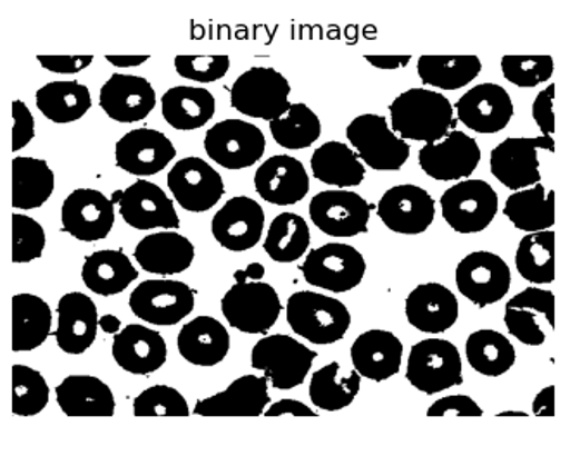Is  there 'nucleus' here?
<instances>
[{
	"label": "nucleus",
	"mask_w": 570,
	"mask_h": 456,
	"mask_svg": "<svg viewBox=\"0 0 570 456\" xmlns=\"http://www.w3.org/2000/svg\"><path fill=\"white\" fill-rule=\"evenodd\" d=\"M391 123L403 140L434 143L455 127V109L443 93L410 89L391 102Z\"/></svg>",
	"instance_id": "obj_1"
},
{
	"label": "nucleus",
	"mask_w": 570,
	"mask_h": 456,
	"mask_svg": "<svg viewBox=\"0 0 570 456\" xmlns=\"http://www.w3.org/2000/svg\"><path fill=\"white\" fill-rule=\"evenodd\" d=\"M285 315L291 329L313 345H334L351 327V314L344 303L331 296L299 290L287 299Z\"/></svg>",
	"instance_id": "obj_2"
},
{
	"label": "nucleus",
	"mask_w": 570,
	"mask_h": 456,
	"mask_svg": "<svg viewBox=\"0 0 570 456\" xmlns=\"http://www.w3.org/2000/svg\"><path fill=\"white\" fill-rule=\"evenodd\" d=\"M556 152L551 137H509L491 152V174L507 189H529L543 180L544 162Z\"/></svg>",
	"instance_id": "obj_3"
},
{
	"label": "nucleus",
	"mask_w": 570,
	"mask_h": 456,
	"mask_svg": "<svg viewBox=\"0 0 570 456\" xmlns=\"http://www.w3.org/2000/svg\"><path fill=\"white\" fill-rule=\"evenodd\" d=\"M316 353L299 340L284 334L266 336L250 351V367L262 370L278 390L301 386L308 377Z\"/></svg>",
	"instance_id": "obj_4"
},
{
	"label": "nucleus",
	"mask_w": 570,
	"mask_h": 456,
	"mask_svg": "<svg viewBox=\"0 0 570 456\" xmlns=\"http://www.w3.org/2000/svg\"><path fill=\"white\" fill-rule=\"evenodd\" d=\"M289 80L274 68H250L234 81L230 102L244 117L271 123L289 109Z\"/></svg>",
	"instance_id": "obj_5"
},
{
	"label": "nucleus",
	"mask_w": 570,
	"mask_h": 456,
	"mask_svg": "<svg viewBox=\"0 0 570 456\" xmlns=\"http://www.w3.org/2000/svg\"><path fill=\"white\" fill-rule=\"evenodd\" d=\"M406 379L424 395H438L463 383L462 356L446 339H424L413 346Z\"/></svg>",
	"instance_id": "obj_6"
},
{
	"label": "nucleus",
	"mask_w": 570,
	"mask_h": 456,
	"mask_svg": "<svg viewBox=\"0 0 570 456\" xmlns=\"http://www.w3.org/2000/svg\"><path fill=\"white\" fill-rule=\"evenodd\" d=\"M309 286L331 293H347L362 284L366 264L350 244L331 242L313 249L299 267Z\"/></svg>",
	"instance_id": "obj_7"
},
{
	"label": "nucleus",
	"mask_w": 570,
	"mask_h": 456,
	"mask_svg": "<svg viewBox=\"0 0 570 456\" xmlns=\"http://www.w3.org/2000/svg\"><path fill=\"white\" fill-rule=\"evenodd\" d=\"M347 139L366 167L377 171H397L410 158L406 140L396 137L381 115H362L347 125Z\"/></svg>",
	"instance_id": "obj_8"
},
{
	"label": "nucleus",
	"mask_w": 570,
	"mask_h": 456,
	"mask_svg": "<svg viewBox=\"0 0 570 456\" xmlns=\"http://www.w3.org/2000/svg\"><path fill=\"white\" fill-rule=\"evenodd\" d=\"M277 290L265 282L232 286L222 298V314L234 329L244 334H266L281 317Z\"/></svg>",
	"instance_id": "obj_9"
},
{
	"label": "nucleus",
	"mask_w": 570,
	"mask_h": 456,
	"mask_svg": "<svg viewBox=\"0 0 570 456\" xmlns=\"http://www.w3.org/2000/svg\"><path fill=\"white\" fill-rule=\"evenodd\" d=\"M444 221L459 234H479L493 224L498 194L484 180H463L441 196Z\"/></svg>",
	"instance_id": "obj_10"
},
{
	"label": "nucleus",
	"mask_w": 570,
	"mask_h": 456,
	"mask_svg": "<svg viewBox=\"0 0 570 456\" xmlns=\"http://www.w3.org/2000/svg\"><path fill=\"white\" fill-rule=\"evenodd\" d=\"M265 148L262 130L249 121L236 118L216 123L205 137L206 155L227 170L253 167L265 155Z\"/></svg>",
	"instance_id": "obj_11"
},
{
	"label": "nucleus",
	"mask_w": 570,
	"mask_h": 456,
	"mask_svg": "<svg viewBox=\"0 0 570 456\" xmlns=\"http://www.w3.org/2000/svg\"><path fill=\"white\" fill-rule=\"evenodd\" d=\"M455 280L463 298L484 308L509 295L512 271L501 256L490 251H474L460 261Z\"/></svg>",
	"instance_id": "obj_12"
},
{
	"label": "nucleus",
	"mask_w": 570,
	"mask_h": 456,
	"mask_svg": "<svg viewBox=\"0 0 570 456\" xmlns=\"http://www.w3.org/2000/svg\"><path fill=\"white\" fill-rule=\"evenodd\" d=\"M196 305L193 287L178 280H146L130 295V309L147 324L170 327L189 317Z\"/></svg>",
	"instance_id": "obj_13"
},
{
	"label": "nucleus",
	"mask_w": 570,
	"mask_h": 456,
	"mask_svg": "<svg viewBox=\"0 0 570 456\" xmlns=\"http://www.w3.org/2000/svg\"><path fill=\"white\" fill-rule=\"evenodd\" d=\"M509 333L525 346H543L556 329V295L541 287H528L505 306Z\"/></svg>",
	"instance_id": "obj_14"
},
{
	"label": "nucleus",
	"mask_w": 570,
	"mask_h": 456,
	"mask_svg": "<svg viewBox=\"0 0 570 456\" xmlns=\"http://www.w3.org/2000/svg\"><path fill=\"white\" fill-rule=\"evenodd\" d=\"M309 217L327 236L355 237L368 230L371 206L351 190H324L309 202Z\"/></svg>",
	"instance_id": "obj_15"
},
{
	"label": "nucleus",
	"mask_w": 570,
	"mask_h": 456,
	"mask_svg": "<svg viewBox=\"0 0 570 456\" xmlns=\"http://www.w3.org/2000/svg\"><path fill=\"white\" fill-rule=\"evenodd\" d=\"M111 202L120 206L124 220L137 230H177L180 227V218L174 201L166 196L161 187L149 180H137L127 190H116Z\"/></svg>",
	"instance_id": "obj_16"
},
{
	"label": "nucleus",
	"mask_w": 570,
	"mask_h": 456,
	"mask_svg": "<svg viewBox=\"0 0 570 456\" xmlns=\"http://www.w3.org/2000/svg\"><path fill=\"white\" fill-rule=\"evenodd\" d=\"M168 189L178 205L193 214L209 211L225 194L222 175L205 159L184 158L168 174Z\"/></svg>",
	"instance_id": "obj_17"
},
{
	"label": "nucleus",
	"mask_w": 570,
	"mask_h": 456,
	"mask_svg": "<svg viewBox=\"0 0 570 456\" xmlns=\"http://www.w3.org/2000/svg\"><path fill=\"white\" fill-rule=\"evenodd\" d=\"M419 162L424 174L434 180H462L471 177L479 167L481 148L471 136L453 130L438 142L425 143L419 152Z\"/></svg>",
	"instance_id": "obj_18"
},
{
	"label": "nucleus",
	"mask_w": 570,
	"mask_h": 456,
	"mask_svg": "<svg viewBox=\"0 0 570 456\" xmlns=\"http://www.w3.org/2000/svg\"><path fill=\"white\" fill-rule=\"evenodd\" d=\"M377 215L385 227L403 236L424 234L435 218V201L419 186H396L382 196Z\"/></svg>",
	"instance_id": "obj_19"
},
{
	"label": "nucleus",
	"mask_w": 570,
	"mask_h": 456,
	"mask_svg": "<svg viewBox=\"0 0 570 456\" xmlns=\"http://www.w3.org/2000/svg\"><path fill=\"white\" fill-rule=\"evenodd\" d=\"M65 232L83 242L106 239L115 225V205L96 189H77L61 209Z\"/></svg>",
	"instance_id": "obj_20"
},
{
	"label": "nucleus",
	"mask_w": 570,
	"mask_h": 456,
	"mask_svg": "<svg viewBox=\"0 0 570 456\" xmlns=\"http://www.w3.org/2000/svg\"><path fill=\"white\" fill-rule=\"evenodd\" d=\"M265 228V211L255 199L237 196L213 217L212 232L222 248L243 252L255 248Z\"/></svg>",
	"instance_id": "obj_21"
},
{
	"label": "nucleus",
	"mask_w": 570,
	"mask_h": 456,
	"mask_svg": "<svg viewBox=\"0 0 570 456\" xmlns=\"http://www.w3.org/2000/svg\"><path fill=\"white\" fill-rule=\"evenodd\" d=\"M455 109L466 128L485 136L505 130L513 118L512 97L498 83H481L466 90Z\"/></svg>",
	"instance_id": "obj_22"
},
{
	"label": "nucleus",
	"mask_w": 570,
	"mask_h": 456,
	"mask_svg": "<svg viewBox=\"0 0 570 456\" xmlns=\"http://www.w3.org/2000/svg\"><path fill=\"white\" fill-rule=\"evenodd\" d=\"M177 156V149L165 133L137 128L116 143V165L137 177H150L165 170Z\"/></svg>",
	"instance_id": "obj_23"
},
{
	"label": "nucleus",
	"mask_w": 570,
	"mask_h": 456,
	"mask_svg": "<svg viewBox=\"0 0 570 456\" xmlns=\"http://www.w3.org/2000/svg\"><path fill=\"white\" fill-rule=\"evenodd\" d=\"M268 405V379L244 376L222 393L199 399L194 406V414L203 417H258L265 414Z\"/></svg>",
	"instance_id": "obj_24"
},
{
	"label": "nucleus",
	"mask_w": 570,
	"mask_h": 456,
	"mask_svg": "<svg viewBox=\"0 0 570 456\" xmlns=\"http://www.w3.org/2000/svg\"><path fill=\"white\" fill-rule=\"evenodd\" d=\"M99 105L111 120L136 123L155 109L156 92L146 78L115 73L100 89Z\"/></svg>",
	"instance_id": "obj_25"
},
{
	"label": "nucleus",
	"mask_w": 570,
	"mask_h": 456,
	"mask_svg": "<svg viewBox=\"0 0 570 456\" xmlns=\"http://www.w3.org/2000/svg\"><path fill=\"white\" fill-rule=\"evenodd\" d=\"M405 314L409 324L421 333H446L459 320V299L443 284H421L406 298Z\"/></svg>",
	"instance_id": "obj_26"
},
{
	"label": "nucleus",
	"mask_w": 570,
	"mask_h": 456,
	"mask_svg": "<svg viewBox=\"0 0 570 456\" xmlns=\"http://www.w3.org/2000/svg\"><path fill=\"white\" fill-rule=\"evenodd\" d=\"M255 189L271 205H296L308 194L309 177L299 159L272 156L256 170Z\"/></svg>",
	"instance_id": "obj_27"
},
{
	"label": "nucleus",
	"mask_w": 570,
	"mask_h": 456,
	"mask_svg": "<svg viewBox=\"0 0 570 456\" xmlns=\"http://www.w3.org/2000/svg\"><path fill=\"white\" fill-rule=\"evenodd\" d=\"M168 348L161 334L144 325H127L115 334L112 358L134 376H149L165 365Z\"/></svg>",
	"instance_id": "obj_28"
},
{
	"label": "nucleus",
	"mask_w": 570,
	"mask_h": 456,
	"mask_svg": "<svg viewBox=\"0 0 570 456\" xmlns=\"http://www.w3.org/2000/svg\"><path fill=\"white\" fill-rule=\"evenodd\" d=\"M350 353L360 377L374 383L396 376L403 360V345L390 330H366L353 343Z\"/></svg>",
	"instance_id": "obj_29"
},
{
	"label": "nucleus",
	"mask_w": 570,
	"mask_h": 456,
	"mask_svg": "<svg viewBox=\"0 0 570 456\" xmlns=\"http://www.w3.org/2000/svg\"><path fill=\"white\" fill-rule=\"evenodd\" d=\"M99 315L96 303L83 293H70L62 296L58 305V340L59 348L68 355L86 353L97 337Z\"/></svg>",
	"instance_id": "obj_30"
},
{
	"label": "nucleus",
	"mask_w": 570,
	"mask_h": 456,
	"mask_svg": "<svg viewBox=\"0 0 570 456\" xmlns=\"http://www.w3.org/2000/svg\"><path fill=\"white\" fill-rule=\"evenodd\" d=\"M184 360L197 367H215L230 351V334L213 317H197L181 327L177 339Z\"/></svg>",
	"instance_id": "obj_31"
},
{
	"label": "nucleus",
	"mask_w": 570,
	"mask_h": 456,
	"mask_svg": "<svg viewBox=\"0 0 570 456\" xmlns=\"http://www.w3.org/2000/svg\"><path fill=\"white\" fill-rule=\"evenodd\" d=\"M134 256L140 268L149 274L177 275L189 270L196 249L187 237L166 230L144 237Z\"/></svg>",
	"instance_id": "obj_32"
},
{
	"label": "nucleus",
	"mask_w": 570,
	"mask_h": 456,
	"mask_svg": "<svg viewBox=\"0 0 570 456\" xmlns=\"http://www.w3.org/2000/svg\"><path fill=\"white\" fill-rule=\"evenodd\" d=\"M56 398L68 417H112L116 410L111 387L92 376L66 377Z\"/></svg>",
	"instance_id": "obj_33"
},
{
	"label": "nucleus",
	"mask_w": 570,
	"mask_h": 456,
	"mask_svg": "<svg viewBox=\"0 0 570 456\" xmlns=\"http://www.w3.org/2000/svg\"><path fill=\"white\" fill-rule=\"evenodd\" d=\"M510 224L525 234L544 232L556 225V190L543 184L510 194L503 206Z\"/></svg>",
	"instance_id": "obj_34"
},
{
	"label": "nucleus",
	"mask_w": 570,
	"mask_h": 456,
	"mask_svg": "<svg viewBox=\"0 0 570 456\" xmlns=\"http://www.w3.org/2000/svg\"><path fill=\"white\" fill-rule=\"evenodd\" d=\"M139 277V271L124 251L105 249L87 256L81 279L99 296L120 295Z\"/></svg>",
	"instance_id": "obj_35"
},
{
	"label": "nucleus",
	"mask_w": 570,
	"mask_h": 456,
	"mask_svg": "<svg viewBox=\"0 0 570 456\" xmlns=\"http://www.w3.org/2000/svg\"><path fill=\"white\" fill-rule=\"evenodd\" d=\"M163 117L175 130H197L215 117L216 101L203 87H174L161 99Z\"/></svg>",
	"instance_id": "obj_36"
},
{
	"label": "nucleus",
	"mask_w": 570,
	"mask_h": 456,
	"mask_svg": "<svg viewBox=\"0 0 570 456\" xmlns=\"http://www.w3.org/2000/svg\"><path fill=\"white\" fill-rule=\"evenodd\" d=\"M313 177L337 189L360 186L365 167L353 149L343 142H325L312 156Z\"/></svg>",
	"instance_id": "obj_37"
},
{
	"label": "nucleus",
	"mask_w": 570,
	"mask_h": 456,
	"mask_svg": "<svg viewBox=\"0 0 570 456\" xmlns=\"http://www.w3.org/2000/svg\"><path fill=\"white\" fill-rule=\"evenodd\" d=\"M466 361L484 377L505 376L517 361L515 346L509 337L493 329H481L466 337Z\"/></svg>",
	"instance_id": "obj_38"
},
{
	"label": "nucleus",
	"mask_w": 570,
	"mask_h": 456,
	"mask_svg": "<svg viewBox=\"0 0 570 456\" xmlns=\"http://www.w3.org/2000/svg\"><path fill=\"white\" fill-rule=\"evenodd\" d=\"M52 325L49 305L39 296L12 298V351H31L46 343Z\"/></svg>",
	"instance_id": "obj_39"
},
{
	"label": "nucleus",
	"mask_w": 570,
	"mask_h": 456,
	"mask_svg": "<svg viewBox=\"0 0 570 456\" xmlns=\"http://www.w3.org/2000/svg\"><path fill=\"white\" fill-rule=\"evenodd\" d=\"M362 386L358 371L344 374L337 361L318 368L309 383V399L316 408L325 412H340L355 402Z\"/></svg>",
	"instance_id": "obj_40"
},
{
	"label": "nucleus",
	"mask_w": 570,
	"mask_h": 456,
	"mask_svg": "<svg viewBox=\"0 0 570 456\" xmlns=\"http://www.w3.org/2000/svg\"><path fill=\"white\" fill-rule=\"evenodd\" d=\"M55 190V171L43 159H12V208L37 209Z\"/></svg>",
	"instance_id": "obj_41"
},
{
	"label": "nucleus",
	"mask_w": 570,
	"mask_h": 456,
	"mask_svg": "<svg viewBox=\"0 0 570 456\" xmlns=\"http://www.w3.org/2000/svg\"><path fill=\"white\" fill-rule=\"evenodd\" d=\"M90 106V90L78 81H50L37 92V108L55 123L80 120L86 117Z\"/></svg>",
	"instance_id": "obj_42"
},
{
	"label": "nucleus",
	"mask_w": 570,
	"mask_h": 456,
	"mask_svg": "<svg viewBox=\"0 0 570 456\" xmlns=\"http://www.w3.org/2000/svg\"><path fill=\"white\" fill-rule=\"evenodd\" d=\"M478 56H422L416 62L419 77L425 86L441 90H459L481 75Z\"/></svg>",
	"instance_id": "obj_43"
},
{
	"label": "nucleus",
	"mask_w": 570,
	"mask_h": 456,
	"mask_svg": "<svg viewBox=\"0 0 570 456\" xmlns=\"http://www.w3.org/2000/svg\"><path fill=\"white\" fill-rule=\"evenodd\" d=\"M515 267L522 279L535 287L556 280V232L528 234L522 237L515 252Z\"/></svg>",
	"instance_id": "obj_44"
},
{
	"label": "nucleus",
	"mask_w": 570,
	"mask_h": 456,
	"mask_svg": "<svg viewBox=\"0 0 570 456\" xmlns=\"http://www.w3.org/2000/svg\"><path fill=\"white\" fill-rule=\"evenodd\" d=\"M309 240L312 237L305 218L296 214H282L272 221L263 248L277 264H293L306 255Z\"/></svg>",
	"instance_id": "obj_45"
},
{
	"label": "nucleus",
	"mask_w": 570,
	"mask_h": 456,
	"mask_svg": "<svg viewBox=\"0 0 570 456\" xmlns=\"http://www.w3.org/2000/svg\"><path fill=\"white\" fill-rule=\"evenodd\" d=\"M271 132L282 148L306 149L321 139V118L308 106L296 102L281 118L271 121Z\"/></svg>",
	"instance_id": "obj_46"
},
{
	"label": "nucleus",
	"mask_w": 570,
	"mask_h": 456,
	"mask_svg": "<svg viewBox=\"0 0 570 456\" xmlns=\"http://www.w3.org/2000/svg\"><path fill=\"white\" fill-rule=\"evenodd\" d=\"M49 403V386L40 371L24 365L12 367V414L33 417Z\"/></svg>",
	"instance_id": "obj_47"
},
{
	"label": "nucleus",
	"mask_w": 570,
	"mask_h": 456,
	"mask_svg": "<svg viewBox=\"0 0 570 456\" xmlns=\"http://www.w3.org/2000/svg\"><path fill=\"white\" fill-rule=\"evenodd\" d=\"M500 67L507 81L521 89H532L550 80L556 61L551 56H505Z\"/></svg>",
	"instance_id": "obj_48"
},
{
	"label": "nucleus",
	"mask_w": 570,
	"mask_h": 456,
	"mask_svg": "<svg viewBox=\"0 0 570 456\" xmlns=\"http://www.w3.org/2000/svg\"><path fill=\"white\" fill-rule=\"evenodd\" d=\"M136 417H189L186 398L175 387L153 386L134 402Z\"/></svg>",
	"instance_id": "obj_49"
},
{
	"label": "nucleus",
	"mask_w": 570,
	"mask_h": 456,
	"mask_svg": "<svg viewBox=\"0 0 570 456\" xmlns=\"http://www.w3.org/2000/svg\"><path fill=\"white\" fill-rule=\"evenodd\" d=\"M46 249L42 225L27 215H12V261L28 264L40 258Z\"/></svg>",
	"instance_id": "obj_50"
},
{
	"label": "nucleus",
	"mask_w": 570,
	"mask_h": 456,
	"mask_svg": "<svg viewBox=\"0 0 570 456\" xmlns=\"http://www.w3.org/2000/svg\"><path fill=\"white\" fill-rule=\"evenodd\" d=\"M175 70L187 80L212 83L222 80L230 70L228 56H178Z\"/></svg>",
	"instance_id": "obj_51"
},
{
	"label": "nucleus",
	"mask_w": 570,
	"mask_h": 456,
	"mask_svg": "<svg viewBox=\"0 0 570 456\" xmlns=\"http://www.w3.org/2000/svg\"><path fill=\"white\" fill-rule=\"evenodd\" d=\"M444 415H455V417H482L481 406L474 398L466 395H450L432 403L428 408V417H444Z\"/></svg>",
	"instance_id": "obj_52"
},
{
	"label": "nucleus",
	"mask_w": 570,
	"mask_h": 456,
	"mask_svg": "<svg viewBox=\"0 0 570 456\" xmlns=\"http://www.w3.org/2000/svg\"><path fill=\"white\" fill-rule=\"evenodd\" d=\"M12 152L21 151L36 137V118L23 101L12 102Z\"/></svg>",
	"instance_id": "obj_53"
},
{
	"label": "nucleus",
	"mask_w": 570,
	"mask_h": 456,
	"mask_svg": "<svg viewBox=\"0 0 570 456\" xmlns=\"http://www.w3.org/2000/svg\"><path fill=\"white\" fill-rule=\"evenodd\" d=\"M553 101H556V86H548L541 90L532 105V118L540 128L544 137H551L556 133V115H553Z\"/></svg>",
	"instance_id": "obj_54"
},
{
	"label": "nucleus",
	"mask_w": 570,
	"mask_h": 456,
	"mask_svg": "<svg viewBox=\"0 0 570 456\" xmlns=\"http://www.w3.org/2000/svg\"><path fill=\"white\" fill-rule=\"evenodd\" d=\"M39 62L52 73H80L92 65V56H39Z\"/></svg>",
	"instance_id": "obj_55"
},
{
	"label": "nucleus",
	"mask_w": 570,
	"mask_h": 456,
	"mask_svg": "<svg viewBox=\"0 0 570 456\" xmlns=\"http://www.w3.org/2000/svg\"><path fill=\"white\" fill-rule=\"evenodd\" d=\"M265 417H281V415H293V417H316V412L305 403L296 399H281L265 410Z\"/></svg>",
	"instance_id": "obj_56"
},
{
	"label": "nucleus",
	"mask_w": 570,
	"mask_h": 456,
	"mask_svg": "<svg viewBox=\"0 0 570 456\" xmlns=\"http://www.w3.org/2000/svg\"><path fill=\"white\" fill-rule=\"evenodd\" d=\"M532 414L535 417H556V386H547L535 395Z\"/></svg>",
	"instance_id": "obj_57"
},
{
	"label": "nucleus",
	"mask_w": 570,
	"mask_h": 456,
	"mask_svg": "<svg viewBox=\"0 0 570 456\" xmlns=\"http://www.w3.org/2000/svg\"><path fill=\"white\" fill-rule=\"evenodd\" d=\"M365 59L377 70H401L410 65L412 56H365Z\"/></svg>",
	"instance_id": "obj_58"
},
{
	"label": "nucleus",
	"mask_w": 570,
	"mask_h": 456,
	"mask_svg": "<svg viewBox=\"0 0 570 456\" xmlns=\"http://www.w3.org/2000/svg\"><path fill=\"white\" fill-rule=\"evenodd\" d=\"M265 277V267L262 264H250L246 270H237L234 274L236 284L259 282Z\"/></svg>",
	"instance_id": "obj_59"
},
{
	"label": "nucleus",
	"mask_w": 570,
	"mask_h": 456,
	"mask_svg": "<svg viewBox=\"0 0 570 456\" xmlns=\"http://www.w3.org/2000/svg\"><path fill=\"white\" fill-rule=\"evenodd\" d=\"M106 61L111 62L112 67L134 68L149 61V56H106Z\"/></svg>",
	"instance_id": "obj_60"
},
{
	"label": "nucleus",
	"mask_w": 570,
	"mask_h": 456,
	"mask_svg": "<svg viewBox=\"0 0 570 456\" xmlns=\"http://www.w3.org/2000/svg\"><path fill=\"white\" fill-rule=\"evenodd\" d=\"M120 318H116L115 315H105V317L99 318V327L106 334L120 333Z\"/></svg>",
	"instance_id": "obj_61"
},
{
	"label": "nucleus",
	"mask_w": 570,
	"mask_h": 456,
	"mask_svg": "<svg viewBox=\"0 0 570 456\" xmlns=\"http://www.w3.org/2000/svg\"><path fill=\"white\" fill-rule=\"evenodd\" d=\"M497 417H528V414L525 412H501V414H498Z\"/></svg>",
	"instance_id": "obj_62"
}]
</instances>
